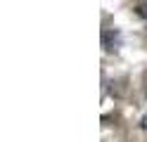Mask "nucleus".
I'll return each mask as SVG.
<instances>
[{"instance_id":"1","label":"nucleus","mask_w":147,"mask_h":142,"mask_svg":"<svg viewBox=\"0 0 147 142\" xmlns=\"http://www.w3.org/2000/svg\"><path fill=\"white\" fill-rule=\"evenodd\" d=\"M138 14H140V17L145 19V22H147V0H145V3H142L140 7H138Z\"/></svg>"},{"instance_id":"2","label":"nucleus","mask_w":147,"mask_h":142,"mask_svg":"<svg viewBox=\"0 0 147 142\" xmlns=\"http://www.w3.org/2000/svg\"><path fill=\"white\" fill-rule=\"evenodd\" d=\"M142 128H147V116H145V118H142Z\"/></svg>"}]
</instances>
